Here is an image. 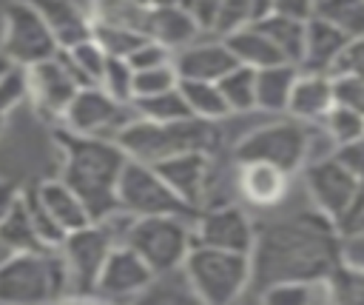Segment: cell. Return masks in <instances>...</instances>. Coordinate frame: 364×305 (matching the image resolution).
Listing matches in <instances>:
<instances>
[{
	"label": "cell",
	"mask_w": 364,
	"mask_h": 305,
	"mask_svg": "<svg viewBox=\"0 0 364 305\" xmlns=\"http://www.w3.org/2000/svg\"><path fill=\"white\" fill-rule=\"evenodd\" d=\"M336 103V91H333V74H321V71H299V80L293 86L290 94V105L287 114L304 123H321L327 117V111Z\"/></svg>",
	"instance_id": "cell-20"
},
{
	"label": "cell",
	"mask_w": 364,
	"mask_h": 305,
	"mask_svg": "<svg viewBox=\"0 0 364 305\" xmlns=\"http://www.w3.org/2000/svg\"><path fill=\"white\" fill-rule=\"evenodd\" d=\"M117 197H119V208L134 217H151V214H176L188 219L199 217V208L188 205L151 162H142L134 157L128 160L119 177Z\"/></svg>",
	"instance_id": "cell-8"
},
{
	"label": "cell",
	"mask_w": 364,
	"mask_h": 305,
	"mask_svg": "<svg viewBox=\"0 0 364 305\" xmlns=\"http://www.w3.org/2000/svg\"><path fill=\"white\" fill-rule=\"evenodd\" d=\"M117 242H119L117 234L102 219L88 222L77 231H68L65 242L60 245L68 265V279H71L68 299H97V282H100L102 265Z\"/></svg>",
	"instance_id": "cell-9"
},
{
	"label": "cell",
	"mask_w": 364,
	"mask_h": 305,
	"mask_svg": "<svg viewBox=\"0 0 364 305\" xmlns=\"http://www.w3.org/2000/svg\"><path fill=\"white\" fill-rule=\"evenodd\" d=\"M316 14L341 29L350 40L364 34V0H318Z\"/></svg>",
	"instance_id": "cell-35"
},
{
	"label": "cell",
	"mask_w": 364,
	"mask_h": 305,
	"mask_svg": "<svg viewBox=\"0 0 364 305\" xmlns=\"http://www.w3.org/2000/svg\"><path fill=\"white\" fill-rule=\"evenodd\" d=\"M9 66H11V60H9V57H6L3 51H0V77H3V71H6Z\"/></svg>",
	"instance_id": "cell-51"
},
{
	"label": "cell",
	"mask_w": 364,
	"mask_h": 305,
	"mask_svg": "<svg viewBox=\"0 0 364 305\" xmlns=\"http://www.w3.org/2000/svg\"><path fill=\"white\" fill-rule=\"evenodd\" d=\"M256 296L273 305H318V302H333V288L330 279H290V282H276Z\"/></svg>",
	"instance_id": "cell-27"
},
{
	"label": "cell",
	"mask_w": 364,
	"mask_h": 305,
	"mask_svg": "<svg viewBox=\"0 0 364 305\" xmlns=\"http://www.w3.org/2000/svg\"><path fill=\"white\" fill-rule=\"evenodd\" d=\"M136 117L139 114H136L134 103H122V100L111 97L102 86H82L60 123L80 134L117 140V134Z\"/></svg>",
	"instance_id": "cell-12"
},
{
	"label": "cell",
	"mask_w": 364,
	"mask_h": 305,
	"mask_svg": "<svg viewBox=\"0 0 364 305\" xmlns=\"http://www.w3.org/2000/svg\"><path fill=\"white\" fill-rule=\"evenodd\" d=\"M0 239L11 254L14 251H43L46 248L37 237V228H34V219H31V211H28V202H26V191L17 200V205L0 219Z\"/></svg>",
	"instance_id": "cell-29"
},
{
	"label": "cell",
	"mask_w": 364,
	"mask_h": 305,
	"mask_svg": "<svg viewBox=\"0 0 364 305\" xmlns=\"http://www.w3.org/2000/svg\"><path fill=\"white\" fill-rule=\"evenodd\" d=\"M0 51L17 66H34L51 60L60 51V43L31 0H11L3 11Z\"/></svg>",
	"instance_id": "cell-10"
},
{
	"label": "cell",
	"mask_w": 364,
	"mask_h": 305,
	"mask_svg": "<svg viewBox=\"0 0 364 305\" xmlns=\"http://www.w3.org/2000/svg\"><path fill=\"white\" fill-rule=\"evenodd\" d=\"M179 86V71L173 63L165 66H154V68H139L134 74V97H151V94H162Z\"/></svg>",
	"instance_id": "cell-39"
},
{
	"label": "cell",
	"mask_w": 364,
	"mask_h": 305,
	"mask_svg": "<svg viewBox=\"0 0 364 305\" xmlns=\"http://www.w3.org/2000/svg\"><path fill=\"white\" fill-rule=\"evenodd\" d=\"M23 197V191L11 182V180H6V177H0V219L17 205V200Z\"/></svg>",
	"instance_id": "cell-50"
},
{
	"label": "cell",
	"mask_w": 364,
	"mask_h": 305,
	"mask_svg": "<svg viewBox=\"0 0 364 305\" xmlns=\"http://www.w3.org/2000/svg\"><path fill=\"white\" fill-rule=\"evenodd\" d=\"M188 9H191V14L196 17V23H199L202 31L216 34L219 14H222V0H191Z\"/></svg>",
	"instance_id": "cell-46"
},
{
	"label": "cell",
	"mask_w": 364,
	"mask_h": 305,
	"mask_svg": "<svg viewBox=\"0 0 364 305\" xmlns=\"http://www.w3.org/2000/svg\"><path fill=\"white\" fill-rule=\"evenodd\" d=\"M3 123H6V117H3V114H0V134H3Z\"/></svg>",
	"instance_id": "cell-53"
},
{
	"label": "cell",
	"mask_w": 364,
	"mask_h": 305,
	"mask_svg": "<svg viewBox=\"0 0 364 305\" xmlns=\"http://www.w3.org/2000/svg\"><path fill=\"white\" fill-rule=\"evenodd\" d=\"M122 242H128L154 268V274H165V271L182 268L191 248L196 245L193 219L176 217V214L134 217Z\"/></svg>",
	"instance_id": "cell-6"
},
{
	"label": "cell",
	"mask_w": 364,
	"mask_h": 305,
	"mask_svg": "<svg viewBox=\"0 0 364 305\" xmlns=\"http://www.w3.org/2000/svg\"><path fill=\"white\" fill-rule=\"evenodd\" d=\"M26 202H28V211H31V219H34V228H37L40 242H43L46 248H60V245L65 242L68 231H65V228L54 219V214L40 202V197H37L34 185L26 191Z\"/></svg>",
	"instance_id": "cell-37"
},
{
	"label": "cell",
	"mask_w": 364,
	"mask_h": 305,
	"mask_svg": "<svg viewBox=\"0 0 364 305\" xmlns=\"http://www.w3.org/2000/svg\"><path fill=\"white\" fill-rule=\"evenodd\" d=\"M134 74H136V68L128 63V57H111L108 54V63H105L100 86L111 97H117L122 103H131L134 100Z\"/></svg>",
	"instance_id": "cell-38"
},
{
	"label": "cell",
	"mask_w": 364,
	"mask_h": 305,
	"mask_svg": "<svg viewBox=\"0 0 364 305\" xmlns=\"http://www.w3.org/2000/svg\"><path fill=\"white\" fill-rule=\"evenodd\" d=\"M310 154V123L284 114L282 120L256 125L233 145L236 162H273L290 174H299L307 165Z\"/></svg>",
	"instance_id": "cell-7"
},
{
	"label": "cell",
	"mask_w": 364,
	"mask_h": 305,
	"mask_svg": "<svg viewBox=\"0 0 364 305\" xmlns=\"http://www.w3.org/2000/svg\"><path fill=\"white\" fill-rule=\"evenodd\" d=\"M71 279L60 248L43 251H14L0 262V302L3 305H31L68 299Z\"/></svg>",
	"instance_id": "cell-4"
},
{
	"label": "cell",
	"mask_w": 364,
	"mask_h": 305,
	"mask_svg": "<svg viewBox=\"0 0 364 305\" xmlns=\"http://www.w3.org/2000/svg\"><path fill=\"white\" fill-rule=\"evenodd\" d=\"M333 74H358V77H364V34L361 37H353L347 43V48L338 57Z\"/></svg>",
	"instance_id": "cell-45"
},
{
	"label": "cell",
	"mask_w": 364,
	"mask_h": 305,
	"mask_svg": "<svg viewBox=\"0 0 364 305\" xmlns=\"http://www.w3.org/2000/svg\"><path fill=\"white\" fill-rule=\"evenodd\" d=\"M148 34L125 29V26H108V23H94V40L111 54V57H131V51L145 40Z\"/></svg>",
	"instance_id": "cell-36"
},
{
	"label": "cell",
	"mask_w": 364,
	"mask_h": 305,
	"mask_svg": "<svg viewBox=\"0 0 364 305\" xmlns=\"http://www.w3.org/2000/svg\"><path fill=\"white\" fill-rule=\"evenodd\" d=\"M63 57H65L68 68L77 74V80L82 86H100L105 63H108V51L94 37H88V40L71 46V48H63Z\"/></svg>",
	"instance_id": "cell-30"
},
{
	"label": "cell",
	"mask_w": 364,
	"mask_h": 305,
	"mask_svg": "<svg viewBox=\"0 0 364 305\" xmlns=\"http://www.w3.org/2000/svg\"><path fill=\"white\" fill-rule=\"evenodd\" d=\"M290 177V171L273 162H236V188L242 200L259 211H273L287 200Z\"/></svg>",
	"instance_id": "cell-16"
},
{
	"label": "cell",
	"mask_w": 364,
	"mask_h": 305,
	"mask_svg": "<svg viewBox=\"0 0 364 305\" xmlns=\"http://www.w3.org/2000/svg\"><path fill=\"white\" fill-rule=\"evenodd\" d=\"M341 262L364 271V228L341 234Z\"/></svg>",
	"instance_id": "cell-47"
},
{
	"label": "cell",
	"mask_w": 364,
	"mask_h": 305,
	"mask_svg": "<svg viewBox=\"0 0 364 305\" xmlns=\"http://www.w3.org/2000/svg\"><path fill=\"white\" fill-rule=\"evenodd\" d=\"M173 66L179 71V80H222L239 60L233 57L225 37L219 40H193L191 46L173 51Z\"/></svg>",
	"instance_id": "cell-18"
},
{
	"label": "cell",
	"mask_w": 364,
	"mask_h": 305,
	"mask_svg": "<svg viewBox=\"0 0 364 305\" xmlns=\"http://www.w3.org/2000/svg\"><path fill=\"white\" fill-rule=\"evenodd\" d=\"M259 17V0H222V14L216 26V37H225Z\"/></svg>",
	"instance_id": "cell-42"
},
{
	"label": "cell",
	"mask_w": 364,
	"mask_h": 305,
	"mask_svg": "<svg viewBox=\"0 0 364 305\" xmlns=\"http://www.w3.org/2000/svg\"><path fill=\"white\" fill-rule=\"evenodd\" d=\"M34 191H37L40 202L54 214V219H57L65 231H77V228L94 222L91 214H88V208H85V202H82V197H80L63 177H57V180H43V182L34 185Z\"/></svg>",
	"instance_id": "cell-23"
},
{
	"label": "cell",
	"mask_w": 364,
	"mask_h": 305,
	"mask_svg": "<svg viewBox=\"0 0 364 305\" xmlns=\"http://www.w3.org/2000/svg\"><path fill=\"white\" fill-rule=\"evenodd\" d=\"M250 262L256 294L290 279H330L341 262V231L307 200L304 208L256 222Z\"/></svg>",
	"instance_id": "cell-1"
},
{
	"label": "cell",
	"mask_w": 364,
	"mask_h": 305,
	"mask_svg": "<svg viewBox=\"0 0 364 305\" xmlns=\"http://www.w3.org/2000/svg\"><path fill=\"white\" fill-rule=\"evenodd\" d=\"M80 88H82V83L68 68V63L63 57V48L51 60L28 66V100L46 117L63 120Z\"/></svg>",
	"instance_id": "cell-13"
},
{
	"label": "cell",
	"mask_w": 364,
	"mask_h": 305,
	"mask_svg": "<svg viewBox=\"0 0 364 305\" xmlns=\"http://www.w3.org/2000/svg\"><path fill=\"white\" fill-rule=\"evenodd\" d=\"M185 274L199 302L228 305L250 288L253 262H250V254L196 242L185 259Z\"/></svg>",
	"instance_id": "cell-5"
},
{
	"label": "cell",
	"mask_w": 364,
	"mask_h": 305,
	"mask_svg": "<svg viewBox=\"0 0 364 305\" xmlns=\"http://www.w3.org/2000/svg\"><path fill=\"white\" fill-rule=\"evenodd\" d=\"M148 6L139 0H94L91 3V17L94 23H108V26H125L134 31L145 34L148 23Z\"/></svg>",
	"instance_id": "cell-31"
},
{
	"label": "cell",
	"mask_w": 364,
	"mask_h": 305,
	"mask_svg": "<svg viewBox=\"0 0 364 305\" xmlns=\"http://www.w3.org/2000/svg\"><path fill=\"white\" fill-rule=\"evenodd\" d=\"M338 157L353 168V174L364 182V137L361 140H355V143H350V145H344V148H338Z\"/></svg>",
	"instance_id": "cell-49"
},
{
	"label": "cell",
	"mask_w": 364,
	"mask_h": 305,
	"mask_svg": "<svg viewBox=\"0 0 364 305\" xmlns=\"http://www.w3.org/2000/svg\"><path fill=\"white\" fill-rule=\"evenodd\" d=\"M179 3H182V6H188V3H191V0H179Z\"/></svg>",
	"instance_id": "cell-54"
},
{
	"label": "cell",
	"mask_w": 364,
	"mask_h": 305,
	"mask_svg": "<svg viewBox=\"0 0 364 305\" xmlns=\"http://www.w3.org/2000/svg\"><path fill=\"white\" fill-rule=\"evenodd\" d=\"M193 234H196V242L202 245L250 254L256 242V222L242 205L222 202L199 211V217L193 219Z\"/></svg>",
	"instance_id": "cell-14"
},
{
	"label": "cell",
	"mask_w": 364,
	"mask_h": 305,
	"mask_svg": "<svg viewBox=\"0 0 364 305\" xmlns=\"http://www.w3.org/2000/svg\"><path fill=\"white\" fill-rule=\"evenodd\" d=\"M162 180L193 208H205V191L210 180V154L208 151H185L176 157H165L154 162Z\"/></svg>",
	"instance_id": "cell-17"
},
{
	"label": "cell",
	"mask_w": 364,
	"mask_h": 305,
	"mask_svg": "<svg viewBox=\"0 0 364 305\" xmlns=\"http://www.w3.org/2000/svg\"><path fill=\"white\" fill-rule=\"evenodd\" d=\"M145 34L154 37V40H159L171 51H179L185 46H191L202 34V29H199V23H196V17L191 14L188 6L168 3V6H156V9L148 11Z\"/></svg>",
	"instance_id": "cell-22"
},
{
	"label": "cell",
	"mask_w": 364,
	"mask_h": 305,
	"mask_svg": "<svg viewBox=\"0 0 364 305\" xmlns=\"http://www.w3.org/2000/svg\"><path fill=\"white\" fill-rule=\"evenodd\" d=\"M219 88L230 105L233 114H247L256 105V68L250 66H233L222 80H219Z\"/></svg>",
	"instance_id": "cell-32"
},
{
	"label": "cell",
	"mask_w": 364,
	"mask_h": 305,
	"mask_svg": "<svg viewBox=\"0 0 364 305\" xmlns=\"http://www.w3.org/2000/svg\"><path fill=\"white\" fill-rule=\"evenodd\" d=\"M179 88L193 117L222 123L225 117L233 114L216 80H179Z\"/></svg>",
	"instance_id": "cell-28"
},
{
	"label": "cell",
	"mask_w": 364,
	"mask_h": 305,
	"mask_svg": "<svg viewBox=\"0 0 364 305\" xmlns=\"http://www.w3.org/2000/svg\"><path fill=\"white\" fill-rule=\"evenodd\" d=\"M117 143L128 151V157L151 162V165L165 157L185 154V151L213 154L219 145V123L202 120L193 114L182 117V120H171V123L136 117L117 134Z\"/></svg>",
	"instance_id": "cell-3"
},
{
	"label": "cell",
	"mask_w": 364,
	"mask_h": 305,
	"mask_svg": "<svg viewBox=\"0 0 364 305\" xmlns=\"http://www.w3.org/2000/svg\"><path fill=\"white\" fill-rule=\"evenodd\" d=\"M253 23L276 43V48L284 54L287 63L301 66L304 43H307V20H296V17H287V14L267 11V14H262V17L253 20Z\"/></svg>",
	"instance_id": "cell-26"
},
{
	"label": "cell",
	"mask_w": 364,
	"mask_h": 305,
	"mask_svg": "<svg viewBox=\"0 0 364 305\" xmlns=\"http://www.w3.org/2000/svg\"><path fill=\"white\" fill-rule=\"evenodd\" d=\"M333 302H364V271L338 262V268L330 276Z\"/></svg>",
	"instance_id": "cell-41"
},
{
	"label": "cell",
	"mask_w": 364,
	"mask_h": 305,
	"mask_svg": "<svg viewBox=\"0 0 364 305\" xmlns=\"http://www.w3.org/2000/svg\"><path fill=\"white\" fill-rule=\"evenodd\" d=\"M54 140L63 151V171L60 177L82 197L91 219H105L119 211V177L128 165V151L117 140L91 137L60 125Z\"/></svg>",
	"instance_id": "cell-2"
},
{
	"label": "cell",
	"mask_w": 364,
	"mask_h": 305,
	"mask_svg": "<svg viewBox=\"0 0 364 305\" xmlns=\"http://www.w3.org/2000/svg\"><path fill=\"white\" fill-rule=\"evenodd\" d=\"M154 276V268L128 242H117L102 265L97 299H139L151 288Z\"/></svg>",
	"instance_id": "cell-15"
},
{
	"label": "cell",
	"mask_w": 364,
	"mask_h": 305,
	"mask_svg": "<svg viewBox=\"0 0 364 305\" xmlns=\"http://www.w3.org/2000/svg\"><path fill=\"white\" fill-rule=\"evenodd\" d=\"M43 20L48 23L51 34L57 37L60 48H71L88 37H94V17L91 11L80 9L74 0H31Z\"/></svg>",
	"instance_id": "cell-21"
},
{
	"label": "cell",
	"mask_w": 364,
	"mask_h": 305,
	"mask_svg": "<svg viewBox=\"0 0 364 305\" xmlns=\"http://www.w3.org/2000/svg\"><path fill=\"white\" fill-rule=\"evenodd\" d=\"M316 3L318 0H270V11L287 14L296 20H310L316 14Z\"/></svg>",
	"instance_id": "cell-48"
},
{
	"label": "cell",
	"mask_w": 364,
	"mask_h": 305,
	"mask_svg": "<svg viewBox=\"0 0 364 305\" xmlns=\"http://www.w3.org/2000/svg\"><path fill=\"white\" fill-rule=\"evenodd\" d=\"M9 254H11V251H9V248H6V245H3V239H0V262H3V259H6V257H9Z\"/></svg>",
	"instance_id": "cell-52"
},
{
	"label": "cell",
	"mask_w": 364,
	"mask_h": 305,
	"mask_svg": "<svg viewBox=\"0 0 364 305\" xmlns=\"http://www.w3.org/2000/svg\"><path fill=\"white\" fill-rule=\"evenodd\" d=\"M23 100H28V66L11 63L0 77V114L6 117Z\"/></svg>",
	"instance_id": "cell-40"
},
{
	"label": "cell",
	"mask_w": 364,
	"mask_h": 305,
	"mask_svg": "<svg viewBox=\"0 0 364 305\" xmlns=\"http://www.w3.org/2000/svg\"><path fill=\"white\" fill-rule=\"evenodd\" d=\"M128 63L139 71V68H154V66H165V63H173V51L168 46H162L159 40L154 37H145L128 57Z\"/></svg>",
	"instance_id": "cell-43"
},
{
	"label": "cell",
	"mask_w": 364,
	"mask_h": 305,
	"mask_svg": "<svg viewBox=\"0 0 364 305\" xmlns=\"http://www.w3.org/2000/svg\"><path fill=\"white\" fill-rule=\"evenodd\" d=\"M301 180H304V197L318 211H324L336 225L344 219V214L353 208L355 197L364 188V182L338 157V151L316 162H307L301 168Z\"/></svg>",
	"instance_id": "cell-11"
},
{
	"label": "cell",
	"mask_w": 364,
	"mask_h": 305,
	"mask_svg": "<svg viewBox=\"0 0 364 305\" xmlns=\"http://www.w3.org/2000/svg\"><path fill=\"white\" fill-rule=\"evenodd\" d=\"M225 43L230 46L233 57L242 63V66H250V68H267V66H276V63H287L284 54L276 48V43L256 26V23H247L230 34H225Z\"/></svg>",
	"instance_id": "cell-25"
},
{
	"label": "cell",
	"mask_w": 364,
	"mask_h": 305,
	"mask_svg": "<svg viewBox=\"0 0 364 305\" xmlns=\"http://www.w3.org/2000/svg\"><path fill=\"white\" fill-rule=\"evenodd\" d=\"M350 37L336 29L333 23H327L324 17L313 14L307 20V43H304V57H301V71H321V74H333L338 57L344 54Z\"/></svg>",
	"instance_id": "cell-19"
},
{
	"label": "cell",
	"mask_w": 364,
	"mask_h": 305,
	"mask_svg": "<svg viewBox=\"0 0 364 305\" xmlns=\"http://www.w3.org/2000/svg\"><path fill=\"white\" fill-rule=\"evenodd\" d=\"M321 125L330 134V140L336 143V148H344L364 137V111L344 105V103H333V108L327 111Z\"/></svg>",
	"instance_id": "cell-34"
},
{
	"label": "cell",
	"mask_w": 364,
	"mask_h": 305,
	"mask_svg": "<svg viewBox=\"0 0 364 305\" xmlns=\"http://www.w3.org/2000/svg\"><path fill=\"white\" fill-rule=\"evenodd\" d=\"M136 114L145 120H156V123H171V120H182L191 117V108L182 97V88H171L162 94H151V97H134L131 100Z\"/></svg>",
	"instance_id": "cell-33"
},
{
	"label": "cell",
	"mask_w": 364,
	"mask_h": 305,
	"mask_svg": "<svg viewBox=\"0 0 364 305\" xmlns=\"http://www.w3.org/2000/svg\"><path fill=\"white\" fill-rule=\"evenodd\" d=\"M333 91H336V103L353 105L358 111H364V77L358 74H333Z\"/></svg>",
	"instance_id": "cell-44"
},
{
	"label": "cell",
	"mask_w": 364,
	"mask_h": 305,
	"mask_svg": "<svg viewBox=\"0 0 364 305\" xmlns=\"http://www.w3.org/2000/svg\"><path fill=\"white\" fill-rule=\"evenodd\" d=\"M299 66L276 63L256 71V105L267 114H287L293 86L299 80Z\"/></svg>",
	"instance_id": "cell-24"
}]
</instances>
